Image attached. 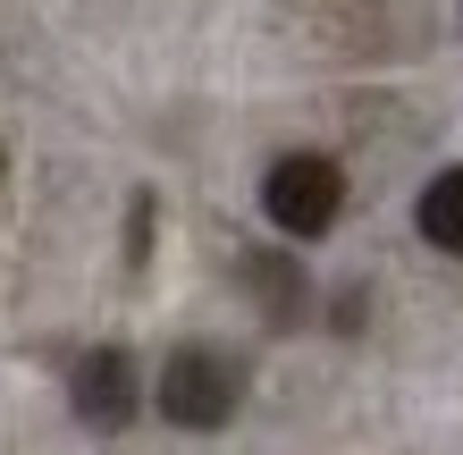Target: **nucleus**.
I'll return each mask as SVG.
<instances>
[{"mask_svg": "<svg viewBox=\"0 0 463 455\" xmlns=\"http://www.w3.org/2000/svg\"><path fill=\"white\" fill-rule=\"evenodd\" d=\"M152 405H160V422H177V431H228L236 405H244V371L220 346H177V355L160 363Z\"/></svg>", "mask_w": 463, "mask_h": 455, "instance_id": "f257e3e1", "label": "nucleus"}, {"mask_svg": "<svg viewBox=\"0 0 463 455\" xmlns=\"http://www.w3.org/2000/svg\"><path fill=\"white\" fill-rule=\"evenodd\" d=\"M135 405H144V388H135V355H127V346H93V355L76 363V422H93V431H127Z\"/></svg>", "mask_w": 463, "mask_h": 455, "instance_id": "7ed1b4c3", "label": "nucleus"}, {"mask_svg": "<svg viewBox=\"0 0 463 455\" xmlns=\"http://www.w3.org/2000/svg\"><path fill=\"white\" fill-rule=\"evenodd\" d=\"M0 169H9V160H0Z\"/></svg>", "mask_w": 463, "mask_h": 455, "instance_id": "423d86ee", "label": "nucleus"}, {"mask_svg": "<svg viewBox=\"0 0 463 455\" xmlns=\"http://www.w3.org/2000/svg\"><path fill=\"white\" fill-rule=\"evenodd\" d=\"M413 220H421V236H430L439 253H463V169H439V177L421 185Z\"/></svg>", "mask_w": 463, "mask_h": 455, "instance_id": "39448f33", "label": "nucleus"}, {"mask_svg": "<svg viewBox=\"0 0 463 455\" xmlns=\"http://www.w3.org/2000/svg\"><path fill=\"white\" fill-rule=\"evenodd\" d=\"M244 296L261 304V320H279V329H295V320L312 312V279L295 253H244Z\"/></svg>", "mask_w": 463, "mask_h": 455, "instance_id": "20e7f679", "label": "nucleus"}, {"mask_svg": "<svg viewBox=\"0 0 463 455\" xmlns=\"http://www.w3.org/2000/svg\"><path fill=\"white\" fill-rule=\"evenodd\" d=\"M261 211L279 236H329L345 211V169L329 152H287L279 169L261 177Z\"/></svg>", "mask_w": 463, "mask_h": 455, "instance_id": "f03ea898", "label": "nucleus"}]
</instances>
